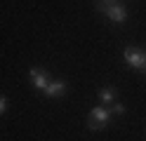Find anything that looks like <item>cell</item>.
Wrapping results in <instances>:
<instances>
[{"instance_id": "1", "label": "cell", "mask_w": 146, "mask_h": 141, "mask_svg": "<svg viewBox=\"0 0 146 141\" xmlns=\"http://www.w3.org/2000/svg\"><path fill=\"white\" fill-rule=\"evenodd\" d=\"M111 120V113H108L104 106H94L92 111H90V118H87V127L92 129V132H97V129H102V127H106V122Z\"/></svg>"}, {"instance_id": "2", "label": "cell", "mask_w": 146, "mask_h": 141, "mask_svg": "<svg viewBox=\"0 0 146 141\" xmlns=\"http://www.w3.org/2000/svg\"><path fill=\"white\" fill-rule=\"evenodd\" d=\"M123 56H125V61L130 64L132 68H137V71H144L146 68V52L139 50V47H125Z\"/></svg>"}, {"instance_id": "3", "label": "cell", "mask_w": 146, "mask_h": 141, "mask_svg": "<svg viewBox=\"0 0 146 141\" xmlns=\"http://www.w3.org/2000/svg\"><path fill=\"white\" fill-rule=\"evenodd\" d=\"M104 14H106L108 19H111L113 24H123L125 19H127V7H125V5H120V3H115L113 7H108Z\"/></svg>"}, {"instance_id": "4", "label": "cell", "mask_w": 146, "mask_h": 141, "mask_svg": "<svg viewBox=\"0 0 146 141\" xmlns=\"http://www.w3.org/2000/svg\"><path fill=\"white\" fill-rule=\"evenodd\" d=\"M29 73H31V82H33L35 89H40V92L47 89L50 80H47V73H45V71H40V68H31Z\"/></svg>"}, {"instance_id": "5", "label": "cell", "mask_w": 146, "mask_h": 141, "mask_svg": "<svg viewBox=\"0 0 146 141\" xmlns=\"http://www.w3.org/2000/svg\"><path fill=\"white\" fill-rule=\"evenodd\" d=\"M45 94H47V97H54V99L64 97V94H66V82H64V80H54V82H50L47 89H45Z\"/></svg>"}, {"instance_id": "6", "label": "cell", "mask_w": 146, "mask_h": 141, "mask_svg": "<svg viewBox=\"0 0 146 141\" xmlns=\"http://www.w3.org/2000/svg\"><path fill=\"white\" fill-rule=\"evenodd\" d=\"M99 99H102L104 103H113L115 101V89L113 87H102L99 89Z\"/></svg>"}, {"instance_id": "7", "label": "cell", "mask_w": 146, "mask_h": 141, "mask_svg": "<svg viewBox=\"0 0 146 141\" xmlns=\"http://www.w3.org/2000/svg\"><path fill=\"white\" fill-rule=\"evenodd\" d=\"M115 3H118V0H97V12H102V14H104L106 9H108V7H113Z\"/></svg>"}, {"instance_id": "8", "label": "cell", "mask_w": 146, "mask_h": 141, "mask_svg": "<svg viewBox=\"0 0 146 141\" xmlns=\"http://www.w3.org/2000/svg\"><path fill=\"white\" fill-rule=\"evenodd\" d=\"M111 113H113V115H123V113H125V106H123V103H113V106H111Z\"/></svg>"}, {"instance_id": "9", "label": "cell", "mask_w": 146, "mask_h": 141, "mask_svg": "<svg viewBox=\"0 0 146 141\" xmlns=\"http://www.w3.org/2000/svg\"><path fill=\"white\" fill-rule=\"evenodd\" d=\"M5 111H7V99H5V97H0V115H3Z\"/></svg>"}]
</instances>
